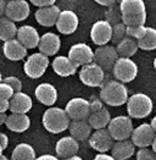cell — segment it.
Segmentation results:
<instances>
[{
	"label": "cell",
	"instance_id": "ee69618b",
	"mask_svg": "<svg viewBox=\"0 0 156 160\" xmlns=\"http://www.w3.org/2000/svg\"><path fill=\"white\" fill-rule=\"evenodd\" d=\"M94 1L98 2V4L101 5V6H107V8L112 6V5L116 2V0H94Z\"/></svg>",
	"mask_w": 156,
	"mask_h": 160
},
{
	"label": "cell",
	"instance_id": "603a6c76",
	"mask_svg": "<svg viewBox=\"0 0 156 160\" xmlns=\"http://www.w3.org/2000/svg\"><path fill=\"white\" fill-rule=\"evenodd\" d=\"M60 12H61V10L56 5H51V6L39 8L34 13V17L40 26L52 27L55 26Z\"/></svg>",
	"mask_w": 156,
	"mask_h": 160
},
{
	"label": "cell",
	"instance_id": "681fc988",
	"mask_svg": "<svg viewBox=\"0 0 156 160\" xmlns=\"http://www.w3.org/2000/svg\"><path fill=\"white\" fill-rule=\"evenodd\" d=\"M64 160H83L80 157H78V155H73V157H70V158H66Z\"/></svg>",
	"mask_w": 156,
	"mask_h": 160
},
{
	"label": "cell",
	"instance_id": "4fadbf2b",
	"mask_svg": "<svg viewBox=\"0 0 156 160\" xmlns=\"http://www.w3.org/2000/svg\"><path fill=\"white\" fill-rule=\"evenodd\" d=\"M156 133L154 132L153 127L150 123H142L138 127L133 128L130 134V141L132 143L138 148H148L151 147L153 141L155 138Z\"/></svg>",
	"mask_w": 156,
	"mask_h": 160
},
{
	"label": "cell",
	"instance_id": "d590c367",
	"mask_svg": "<svg viewBox=\"0 0 156 160\" xmlns=\"http://www.w3.org/2000/svg\"><path fill=\"white\" fill-rule=\"evenodd\" d=\"M137 160H156V153L149 148H139L137 152Z\"/></svg>",
	"mask_w": 156,
	"mask_h": 160
},
{
	"label": "cell",
	"instance_id": "7a4b0ae2",
	"mask_svg": "<svg viewBox=\"0 0 156 160\" xmlns=\"http://www.w3.org/2000/svg\"><path fill=\"white\" fill-rule=\"evenodd\" d=\"M99 98L110 107H121L128 100V89L124 83L116 80L104 82L100 88Z\"/></svg>",
	"mask_w": 156,
	"mask_h": 160
},
{
	"label": "cell",
	"instance_id": "7402d4cb",
	"mask_svg": "<svg viewBox=\"0 0 156 160\" xmlns=\"http://www.w3.org/2000/svg\"><path fill=\"white\" fill-rule=\"evenodd\" d=\"M27 52H28V49H26L16 38L4 42V44H2V54L10 61L23 60L27 56Z\"/></svg>",
	"mask_w": 156,
	"mask_h": 160
},
{
	"label": "cell",
	"instance_id": "ffe728a7",
	"mask_svg": "<svg viewBox=\"0 0 156 160\" xmlns=\"http://www.w3.org/2000/svg\"><path fill=\"white\" fill-rule=\"evenodd\" d=\"M78 150H79V143L77 139H75L71 136H65L60 138L55 144V152L57 157L62 159L77 155Z\"/></svg>",
	"mask_w": 156,
	"mask_h": 160
},
{
	"label": "cell",
	"instance_id": "8d00e7d4",
	"mask_svg": "<svg viewBox=\"0 0 156 160\" xmlns=\"http://www.w3.org/2000/svg\"><path fill=\"white\" fill-rule=\"evenodd\" d=\"M2 82L7 83L15 92H21L22 91V82L20 78H17L15 76H7V77L2 78Z\"/></svg>",
	"mask_w": 156,
	"mask_h": 160
},
{
	"label": "cell",
	"instance_id": "2e32d148",
	"mask_svg": "<svg viewBox=\"0 0 156 160\" xmlns=\"http://www.w3.org/2000/svg\"><path fill=\"white\" fill-rule=\"evenodd\" d=\"M29 13H31V8L27 0H12V1H7L4 16L16 23L25 21L29 16Z\"/></svg>",
	"mask_w": 156,
	"mask_h": 160
},
{
	"label": "cell",
	"instance_id": "f5cc1de1",
	"mask_svg": "<svg viewBox=\"0 0 156 160\" xmlns=\"http://www.w3.org/2000/svg\"><path fill=\"white\" fill-rule=\"evenodd\" d=\"M154 68L156 70V58L154 59Z\"/></svg>",
	"mask_w": 156,
	"mask_h": 160
},
{
	"label": "cell",
	"instance_id": "7c38bea8",
	"mask_svg": "<svg viewBox=\"0 0 156 160\" xmlns=\"http://www.w3.org/2000/svg\"><path fill=\"white\" fill-rule=\"evenodd\" d=\"M78 25H79V18L77 13L72 10H62L57 17L55 27L59 31V33L70 36L77 31Z\"/></svg>",
	"mask_w": 156,
	"mask_h": 160
},
{
	"label": "cell",
	"instance_id": "db71d44e",
	"mask_svg": "<svg viewBox=\"0 0 156 160\" xmlns=\"http://www.w3.org/2000/svg\"><path fill=\"white\" fill-rule=\"evenodd\" d=\"M2 82V76H1V72H0V83Z\"/></svg>",
	"mask_w": 156,
	"mask_h": 160
},
{
	"label": "cell",
	"instance_id": "f1b7e54d",
	"mask_svg": "<svg viewBox=\"0 0 156 160\" xmlns=\"http://www.w3.org/2000/svg\"><path fill=\"white\" fill-rule=\"evenodd\" d=\"M138 43L137 40L126 37L121 42H118L116 45V50L118 54V58H132L134 54L138 52Z\"/></svg>",
	"mask_w": 156,
	"mask_h": 160
},
{
	"label": "cell",
	"instance_id": "74e56055",
	"mask_svg": "<svg viewBox=\"0 0 156 160\" xmlns=\"http://www.w3.org/2000/svg\"><path fill=\"white\" fill-rule=\"evenodd\" d=\"M13 94H15V91H13L7 83H5V82H1L0 83V97L1 98L10 100L12 98Z\"/></svg>",
	"mask_w": 156,
	"mask_h": 160
},
{
	"label": "cell",
	"instance_id": "9a60e30c",
	"mask_svg": "<svg viewBox=\"0 0 156 160\" xmlns=\"http://www.w3.org/2000/svg\"><path fill=\"white\" fill-rule=\"evenodd\" d=\"M68 58L77 66H84L94 62V50L87 43H76L70 48Z\"/></svg>",
	"mask_w": 156,
	"mask_h": 160
},
{
	"label": "cell",
	"instance_id": "52a82bcc",
	"mask_svg": "<svg viewBox=\"0 0 156 160\" xmlns=\"http://www.w3.org/2000/svg\"><path fill=\"white\" fill-rule=\"evenodd\" d=\"M133 128V121L127 115H118L116 118H111L107 125V130L115 141H124L130 138Z\"/></svg>",
	"mask_w": 156,
	"mask_h": 160
},
{
	"label": "cell",
	"instance_id": "30bf717a",
	"mask_svg": "<svg viewBox=\"0 0 156 160\" xmlns=\"http://www.w3.org/2000/svg\"><path fill=\"white\" fill-rule=\"evenodd\" d=\"M65 111L70 120H87L89 114H90V108H89V100L84 98H72L68 100L66 104Z\"/></svg>",
	"mask_w": 156,
	"mask_h": 160
},
{
	"label": "cell",
	"instance_id": "5b68a950",
	"mask_svg": "<svg viewBox=\"0 0 156 160\" xmlns=\"http://www.w3.org/2000/svg\"><path fill=\"white\" fill-rule=\"evenodd\" d=\"M138 65L130 58H118L112 67V75L115 80L122 83H129L138 76Z\"/></svg>",
	"mask_w": 156,
	"mask_h": 160
},
{
	"label": "cell",
	"instance_id": "d4e9b609",
	"mask_svg": "<svg viewBox=\"0 0 156 160\" xmlns=\"http://www.w3.org/2000/svg\"><path fill=\"white\" fill-rule=\"evenodd\" d=\"M6 127L16 133H22L27 131L31 126V119L27 114H15L10 112V115L6 116L5 121Z\"/></svg>",
	"mask_w": 156,
	"mask_h": 160
},
{
	"label": "cell",
	"instance_id": "4316f807",
	"mask_svg": "<svg viewBox=\"0 0 156 160\" xmlns=\"http://www.w3.org/2000/svg\"><path fill=\"white\" fill-rule=\"evenodd\" d=\"M68 131H70V136L73 137L75 139L85 141L90 137L93 128L89 125L88 120H73L70 122Z\"/></svg>",
	"mask_w": 156,
	"mask_h": 160
},
{
	"label": "cell",
	"instance_id": "bcb514c9",
	"mask_svg": "<svg viewBox=\"0 0 156 160\" xmlns=\"http://www.w3.org/2000/svg\"><path fill=\"white\" fill-rule=\"evenodd\" d=\"M6 5H7V0H0V17L5 15Z\"/></svg>",
	"mask_w": 156,
	"mask_h": 160
},
{
	"label": "cell",
	"instance_id": "cb8c5ba5",
	"mask_svg": "<svg viewBox=\"0 0 156 160\" xmlns=\"http://www.w3.org/2000/svg\"><path fill=\"white\" fill-rule=\"evenodd\" d=\"M33 108L32 98L25 92H15L12 98L10 99L9 110L15 114H27Z\"/></svg>",
	"mask_w": 156,
	"mask_h": 160
},
{
	"label": "cell",
	"instance_id": "11a10c76",
	"mask_svg": "<svg viewBox=\"0 0 156 160\" xmlns=\"http://www.w3.org/2000/svg\"><path fill=\"white\" fill-rule=\"evenodd\" d=\"M0 154H2V149H1V147H0Z\"/></svg>",
	"mask_w": 156,
	"mask_h": 160
},
{
	"label": "cell",
	"instance_id": "816d5d0a",
	"mask_svg": "<svg viewBox=\"0 0 156 160\" xmlns=\"http://www.w3.org/2000/svg\"><path fill=\"white\" fill-rule=\"evenodd\" d=\"M0 160H9V159H7V157H5L4 154H0Z\"/></svg>",
	"mask_w": 156,
	"mask_h": 160
},
{
	"label": "cell",
	"instance_id": "d6986e66",
	"mask_svg": "<svg viewBox=\"0 0 156 160\" xmlns=\"http://www.w3.org/2000/svg\"><path fill=\"white\" fill-rule=\"evenodd\" d=\"M34 95H36L39 103L50 108L54 107V104L57 100V89L51 83L44 82V83H40L36 87Z\"/></svg>",
	"mask_w": 156,
	"mask_h": 160
},
{
	"label": "cell",
	"instance_id": "44dd1931",
	"mask_svg": "<svg viewBox=\"0 0 156 160\" xmlns=\"http://www.w3.org/2000/svg\"><path fill=\"white\" fill-rule=\"evenodd\" d=\"M51 67L54 72L60 76V77H68L72 76L77 72L78 66L68 58L65 55H59L56 56L51 62Z\"/></svg>",
	"mask_w": 156,
	"mask_h": 160
},
{
	"label": "cell",
	"instance_id": "ab89813d",
	"mask_svg": "<svg viewBox=\"0 0 156 160\" xmlns=\"http://www.w3.org/2000/svg\"><path fill=\"white\" fill-rule=\"evenodd\" d=\"M29 1L38 9L45 8V6H51V5H55V2H56V0H29Z\"/></svg>",
	"mask_w": 156,
	"mask_h": 160
},
{
	"label": "cell",
	"instance_id": "484cf974",
	"mask_svg": "<svg viewBox=\"0 0 156 160\" xmlns=\"http://www.w3.org/2000/svg\"><path fill=\"white\" fill-rule=\"evenodd\" d=\"M110 152H111V155L115 158V160H127L134 155L135 146L132 143L130 139L115 141Z\"/></svg>",
	"mask_w": 156,
	"mask_h": 160
},
{
	"label": "cell",
	"instance_id": "4dcf8cb0",
	"mask_svg": "<svg viewBox=\"0 0 156 160\" xmlns=\"http://www.w3.org/2000/svg\"><path fill=\"white\" fill-rule=\"evenodd\" d=\"M36 150L28 143H20L13 148L11 160H36Z\"/></svg>",
	"mask_w": 156,
	"mask_h": 160
},
{
	"label": "cell",
	"instance_id": "ba28073f",
	"mask_svg": "<svg viewBox=\"0 0 156 160\" xmlns=\"http://www.w3.org/2000/svg\"><path fill=\"white\" fill-rule=\"evenodd\" d=\"M78 76L84 86L95 88L103 86L105 81V71L96 62H90L84 66H80Z\"/></svg>",
	"mask_w": 156,
	"mask_h": 160
},
{
	"label": "cell",
	"instance_id": "f546056e",
	"mask_svg": "<svg viewBox=\"0 0 156 160\" xmlns=\"http://www.w3.org/2000/svg\"><path fill=\"white\" fill-rule=\"evenodd\" d=\"M17 34V26L16 23L9 20L5 16L0 17V40L2 42H7L10 39L16 38Z\"/></svg>",
	"mask_w": 156,
	"mask_h": 160
},
{
	"label": "cell",
	"instance_id": "8fae6325",
	"mask_svg": "<svg viewBox=\"0 0 156 160\" xmlns=\"http://www.w3.org/2000/svg\"><path fill=\"white\" fill-rule=\"evenodd\" d=\"M112 38V25H110L106 20H99L93 23L90 28V39L98 45H106L111 42Z\"/></svg>",
	"mask_w": 156,
	"mask_h": 160
},
{
	"label": "cell",
	"instance_id": "f907efd6",
	"mask_svg": "<svg viewBox=\"0 0 156 160\" xmlns=\"http://www.w3.org/2000/svg\"><path fill=\"white\" fill-rule=\"evenodd\" d=\"M151 149L154 150L156 153V136H155V138H154V141H153V144H151Z\"/></svg>",
	"mask_w": 156,
	"mask_h": 160
},
{
	"label": "cell",
	"instance_id": "5bb4252c",
	"mask_svg": "<svg viewBox=\"0 0 156 160\" xmlns=\"http://www.w3.org/2000/svg\"><path fill=\"white\" fill-rule=\"evenodd\" d=\"M88 142L89 146L98 153H107L109 150H111L115 139L111 137L107 128H101L91 132L90 137L88 138Z\"/></svg>",
	"mask_w": 156,
	"mask_h": 160
},
{
	"label": "cell",
	"instance_id": "1f68e13d",
	"mask_svg": "<svg viewBox=\"0 0 156 160\" xmlns=\"http://www.w3.org/2000/svg\"><path fill=\"white\" fill-rule=\"evenodd\" d=\"M138 48L142 50H155L156 49V28L153 27H146L145 29V36L140 40L137 42Z\"/></svg>",
	"mask_w": 156,
	"mask_h": 160
},
{
	"label": "cell",
	"instance_id": "c3c4849f",
	"mask_svg": "<svg viewBox=\"0 0 156 160\" xmlns=\"http://www.w3.org/2000/svg\"><path fill=\"white\" fill-rule=\"evenodd\" d=\"M150 126L153 127L154 132L156 133V116H154V118H153V120H151V122H150Z\"/></svg>",
	"mask_w": 156,
	"mask_h": 160
},
{
	"label": "cell",
	"instance_id": "ac0fdd59",
	"mask_svg": "<svg viewBox=\"0 0 156 160\" xmlns=\"http://www.w3.org/2000/svg\"><path fill=\"white\" fill-rule=\"evenodd\" d=\"M16 39L26 49H34V48H38L40 36L36 27L31 26V25H23L17 28Z\"/></svg>",
	"mask_w": 156,
	"mask_h": 160
},
{
	"label": "cell",
	"instance_id": "9f6ffc18",
	"mask_svg": "<svg viewBox=\"0 0 156 160\" xmlns=\"http://www.w3.org/2000/svg\"><path fill=\"white\" fill-rule=\"evenodd\" d=\"M7 1H12V0H7Z\"/></svg>",
	"mask_w": 156,
	"mask_h": 160
},
{
	"label": "cell",
	"instance_id": "e575fe53",
	"mask_svg": "<svg viewBox=\"0 0 156 160\" xmlns=\"http://www.w3.org/2000/svg\"><path fill=\"white\" fill-rule=\"evenodd\" d=\"M145 29H146L145 26H128L126 29L127 31V37H130V38H133V39L138 42L145 36Z\"/></svg>",
	"mask_w": 156,
	"mask_h": 160
},
{
	"label": "cell",
	"instance_id": "836d02e7",
	"mask_svg": "<svg viewBox=\"0 0 156 160\" xmlns=\"http://www.w3.org/2000/svg\"><path fill=\"white\" fill-rule=\"evenodd\" d=\"M126 29H127V27L122 22H119L117 25H114L112 26V38H111V42H114V43L117 44L118 42H121L123 38H126L127 37V31Z\"/></svg>",
	"mask_w": 156,
	"mask_h": 160
},
{
	"label": "cell",
	"instance_id": "277c9868",
	"mask_svg": "<svg viewBox=\"0 0 156 160\" xmlns=\"http://www.w3.org/2000/svg\"><path fill=\"white\" fill-rule=\"evenodd\" d=\"M153 100L145 93H134L128 97L127 112L130 119H144L153 111Z\"/></svg>",
	"mask_w": 156,
	"mask_h": 160
},
{
	"label": "cell",
	"instance_id": "b9f144b4",
	"mask_svg": "<svg viewBox=\"0 0 156 160\" xmlns=\"http://www.w3.org/2000/svg\"><path fill=\"white\" fill-rule=\"evenodd\" d=\"M93 160H115V158L107 153H98Z\"/></svg>",
	"mask_w": 156,
	"mask_h": 160
},
{
	"label": "cell",
	"instance_id": "7bdbcfd3",
	"mask_svg": "<svg viewBox=\"0 0 156 160\" xmlns=\"http://www.w3.org/2000/svg\"><path fill=\"white\" fill-rule=\"evenodd\" d=\"M9 146V138L5 133H0V147L2 150H5Z\"/></svg>",
	"mask_w": 156,
	"mask_h": 160
},
{
	"label": "cell",
	"instance_id": "83f0119b",
	"mask_svg": "<svg viewBox=\"0 0 156 160\" xmlns=\"http://www.w3.org/2000/svg\"><path fill=\"white\" fill-rule=\"evenodd\" d=\"M87 120L93 130H101L107 127L109 122L111 120V115H110V111L104 107L101 110L90 112Z\"/></svg>",
	"mask_w": 156,
	"mask_h": 160
},
{
	"label": "cell",
	"instance_id": "e0dca14e",
	"mask_svg": "<svg viewBox=\"0 0 156 160\" xmlns=\"http://www.w3.org/2000/svg\"><path fill=\"white\" fill-rule=\"evenodd\" d=\"M39 53L44 54L45 56H54L60 52L61 49V38L59 37V34L48 32L40 36L38 44Z\"/></svg>",
	"mask_w": 156,
	"mask_h": 160
},
{
	"label": "cell",
	"instance_id": "6da1fadb",
	"mask_svg": "<svg viewBox=\"0 0 156 160\" xmlns=\"http://www.w3.org/2000/svg\"><path fill=\"white\" fill-rule=\"evenodd\" d=\"M119 11L126 26H145L146 6L144 0H121Z\"/></svg>",
	"mask_w": 156,
	"mask_h": 160
},
{
	"label": "cell",
	"instance_id": "f35d334b",
	"mask_svg": "<svg viewBox=\"0 0 156 160\" xmlns=\"http://www.w3.org/2000/svg\"><path fill=\"white\" fill-rule=\"evenodd\" d=\"M89 108H90V112L101 110L104 108V103L100 98H93L91 100H89Z\"/></svg>",
	"mask_w": 156,
	"mask_h": 160
},
{
	"label": "cell",
	"instance_id": "3957f363",
	"mask_svg": "<svg viewBox=\"0 0 156 160\" xmlns=\"http://www.w3.org/2000/svg\"><path fill=\"white\" fill-rule=\"evenodd\" d=\"M41 122L44 128L50 133H61L66 130H68L70 126V118L67 116L65 109L56 107L48 108L41 118Z\"/></svg>",
	"mask_w": 156,
	"mask_h": 160
},
{
	"label": "cell",
	"instance_id": "60d3db41",
	"mask_svg": "<svg viewBox=\"0 0 156 160\" xmlns=\"http://www.w3.org/2000/svg\"><path fill=\"white\" fill-rule=\"evenodd\" d=\"M9 107H10V100L0 97V112H6L9 110Z\"/></svg>",
	"mask_w": 156,
	"mask_h": 160
},
{
	"label": "cell",
	"instance_id": "7dc6e473",
	"mask_svg": "<svg viewBox=\"0 0 156 160\" xmlns=\"http://www.w3.org/2000/svg\"><path fill=\"white\" fill-rule=\"evenodd\" d=\"M6 112H0V126L1 125H5V121H6Z\"/></svg>",
	"mask_w": 156,
	"mask_h": 160
},
{
	"label": "cell",
	"instance_id": "d6a6232c",
	"mask_svg": "<svg viewBox=\"0 0 156 160\" xmlns=\"http://www.w3.org/2000/svg\"><path fill=\"white\" fill-rule=\"evenodd\" d=\"M105 20L110 23V25H117L119 22H122V17H121V11H119V6L116 8V6H110L107 9V11L105 12Z\"/></svg>",
	"mask_w": 156,
	"mask_h": 160
},
{
	"label": "cell",
	"instance_id": "8992f818",
	"mask_svg": "<svg viewBox=\"0 0 156 160\" xmlns=\"http://www.w3.org/2000/svg\"><path fill=\"white\" fill-rule=\"evenodd\" d=\"M49 58L41 53H33L27 56L26 61L23 64V71L29 78H39L44 76L49 67Z\"/></svg>",
	"mask_w": 156,
	"mask_h": 160
},
{
	"label": "cell",
	"instance_id": "9c48e42d",
	"mask_svg": "<svg viewBox=\"0 0 156 160\" xmlns=\"http://www.w3.org/2000/svg\"><path fill=\"white\" fill-rule=\"evenodd\" d=\"M118 59L116 48L114 45H101L94 50V62H96L104 71H112V67Z\"/></svg>",
	"mask_w": 156,
	"mask_h": 160
},
{
	"label": "cell",
	"instance_id": "f6af8a7d",
	"mask_svg": "<svg viewBox=\"0 0 156 160\" xmlns=\"http://www.w3.org/2000/svg\"><path fill=\"white\" fill-rule=\"evenodd\" d=\"M36 160H59V158L51 154H43L38 158H36Z\"/></svg>",
	"mask_w": 156,
	"mask_h": 160
}]
</instances>
